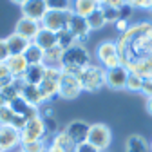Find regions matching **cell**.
Segmentation results:
<instances>
[{
	"instance_id": "33",
	"label": "cell",
	"mask_w": 152,
	"mask_h": 152,
	"mask_svg": "<svg viewBox=\"0 0 152 152\" xmlns=\"http://www.w3.org/2000/svg\"><path fill=\"white\" fill-rule=\"evenodd\" d=\"M103 16H105V22L107 24H114L116 20H120V9L116 7H109V6H100Z\"/></svg>"
},
{
	"instance_id": "43",
	"label": "cell",
	"mask_w": 152,
	"mask_h": 152,
	"mask_svg": "<svg viewBox=\"0 0 152 152\" xmlns=\"http://www.w3.org/2000/svg\"><path fill=\"white\" fill-rule=\"evenodd\" d=\"M6 105H7V100L2 96V94H0V109H2V107H6Z\"/></svg>"
},
{
	"instance_id": "20",
	"label": "cell",
	"mask_w": 152,
	"mask_h": 152,
	"mask_svg": "<svg viewBox=\"0 0 152 152\" xmlns=\"http://www.w3.org/2000/svg\"><path fill=\"white\" fill-rule=\"evenodd\" d=\"M44 76H45V65H29L22 80L27 85H40Z\"/></svg>"
},
{
	"instance_id": "23",
	"label": "cell",
	"mask_w": 152,
	"mask_h": 152,
	"mask_svg": "<svg viewBox=\"0 0 152 152\" xmlns=\"http://www.w3.org/2000/svg\"><path fill=\"white\" fill-rule=\"evenodd\" d=\"M38 89H40V92H42L44 102H51L53 98L58 96V82H54V80H47V78H44L42 83L38 85Z\"/></svg>"
},
{
	"instance_id": "51",
	"label": "cell",
	"mask_w": 152,
	"mask_h": 152,
	"mask_svg": "<svg viewBox=\"0 0 152 152\" xmlns=\"http://www.w3.org/2000/svg\"><path fill=\"white\" fill-rule=\"evenodd\" d=\"M0 150H2V147H0Z\"/></svg>"
},
{
	"instance_id": "16",
	"label": "cell",
	"mask_w": 152,
	"mask_h": 152,
	"mask_svg": "<svg viewBox=\"0 0 152 152\" xmlns=\"http://www.w3.org/2000/svg\"><path fill=\"white\" fill-rule=\"evenodd\" d=\"M98 7H100V2H98V0H72V4H71V13L87 18L91 13H94Z\"/></svg>"
},
{
	"instance_id": "19",
	"label": "cell",
	"mask_w": 152,
	"mask_h": 152,
	"mask_svg": "<svg viewBox=\"0 0 152 152\" xmlns=\"http://www.w3.org/2000/svg\"><path fill=\"white\" fill-rule=\"evenodd\" d=\"M33 44L34 45H38L44 53L45 51H49V49H53V47H56V33H53V31H49V29H40L38 31V34L34 36V40H33Z\"/></svg>"
},
{
	"instance_id": "10",
	"label": "cell",
	"mask_w": 152,
	"mask_h": 152,
	"mask_svg": "<svg viewBox=\"0 0 152 152\" xmlns=\"http://www.w3.org/2000/svg\"><path fill=\"white\" fill-rule=\"evenodd\" d=\"M22 145L20 140V130H16L15 127L7 125V127H0V147L6 152H15Z\"/></svg>"
},
{
	"instance_id": "18",
	"label": "cell",
	"mask_w": 152,
	"mask_h": 152,
	"mask_svg": "<svg viewBox=\"0 0 152 152\" xmlns=\"http://www.w3.org/2000/svg\"><path fill=\"white\" fill-rule=\"evenodd\" d=\"M125 152H150V141L141 134H130L125 140Z\"/></svg>"
},
{
	"instance_id": "42",
	"label": "cell",
	"mask_w": 152,
	"mask_h": 152,
	"mask_svg": "<svg viewBox=\"0 0 152 152\" xmlns=\"http://www.w3.org/2000/svg\"><path fill=\"white\" fill-rule=\"evenodd\" d=\"M145 109H147V112L152 116V98H147L145 100Z\"/></svg>"
},
{
	"instance_id": "11",
	"label": "cell",
	"mask_w": 152,
	"mask_h": 152,
	"mask_svg": "<svg viewBox=\"0 0 152 152\" xmlns=\"http://www.w3.org/2000/svg\"><path fill=\"white\" fill-rule=\"evenodd\" d=\"M89 129H91V123L83 121V120H72L65 125V134L71 138V141L74 145L78 143H83L87 141V136H89Z\"/></svg>"
},
{
	"instance_id": "46",
	"label": "cell",
	"mask_w": 152,
	"mask_h": 152,
	"mask_svg": "<svg viewBox=\"0 0 152 152\" xmlns=\"http://www.w3.org/2000/svg\"><path fill=\"white\" fill-rule=\"evenodd\" d=\"M150 152H152V141H150Z\"/></svg>"
},
{
	"instance_id": "29",
	"label": "cell",
	"mask_w": 152,
	"mask_h": 152,
	"mask_svg": "<svg viewBox=\"0 0 152 152\" xmlns=\"http://www.w3.org/2000/svg\"><path fill=\"white\" fill-rule=\"evenodd\" d=\"M47 141L45 140H40V141H29V143H22L20 148L22 152H45L47 150Z\"/></svg>"
},
{
	"instance_id": "27",
	"label": "cell",
	"mask_w": 152,
	"mask_h": 152,
	"mask_svg": "<svg viewBox=\"0 0 152 152\" xmlns=\"http://www.w3.org/2000/svg\"><path fill=\"white\" fill-rule=\"evenodd\" d=\"M87 24H89L91 31H100V29H103V27L107 26L105 16H103V13H102L100 7L94 11V13H91V15L87 16Z\"/></svg>"
},
{
	"instance_id": "2",
	"label": "cell",
	"mask_w": 152,
	"mask_h": 152,
	"mask_svg": "<svg viewBox=\"0 0 152 152\" xmlns=\"http://www.w3.org/2000/svg\"><path fill=\"white\" fill-rule=\"evenodd\" d=\"M76 76H78L82 91L85 92H98L102 87H105V69L100 64H89Z\"/></svg>"
},
{
	"instance_id": "17",
	"label": "cell",
	"mask_w": 152,
	"mask_h": 152,
	"mask_svg": "<svg viewBox=\"0 0 152 152\" xmlns=\"http://www.w3.org/2000/svg\"><path fill=\"white\" fill-rule=\"evenodd\" d=\"M6 44H7V49H9V54H24L26 49L31 45V42L27 40V38L16 34L15 31L6 38Z\"/></svg>"
},
{
	"instance_id": "40",
	"label": "cell",
	"mask_w": 152,
	"mask_h": 152,
	"mask_svg": "<svg viewBox=\"0 0 152 152\" xmlns=\"http://www.w3.org/2000/svg\"><path fill=\"white\" fill-rule=\"evenodd\" d=\"M114 27H116V31H118L120 34H123V33L129 29V22H127V20H121V18H120V20L114 22Z\"/></svg>"
},
{
	"instance_id": "30",
	"label": "cell",
	"mask_w": 152,
	"mask_h": 152,
	"mask_svg": "<svg viewBox=\"0 0 152 152\" xmlns=\"http://www.w3.org/2000/svg\"><path fill=\"white\" fill-rule=\"evenodd\" d=\"M44 120V125H45V132H47V141L56 134V132H60V123L56 120V116H49V118H42Z\"/></svg>"
},
{
	"instance_id": "36",
	"label": "cell",
	"mask_w": 152,
	"mask_h": 152,
	"mask_svg": "<svg viewBox=\"0 0 152 152\" xmlns=\"http://www.w3.org/2000/svg\"><path fill=\"white\" fill-rule=\"evenodd\" d=\"M9 49L6 44V38H0V64H6V60L9 58Z\"/></svg>"
},
{
	"instance_id": "48",
	"label": "cell",
	"mask_w": 152,
	"mask_h": 152,
	"mask_svg": "<svg viewBox=\"0 0 152 152\" xmlns=\"http://www.w3.org/2000/svg\"><path fill=\"white\" fill-rule=\"evenodd\" d=\"M0 152H6V150H0Z\"/></svg>"
},
{
	"instance_id": "32",
	"label": "cell",
	"mask_w": 152,
	"mask_h": 152,
	"mask_svg": "<svg viewBox=\"0 0 152 152\" xmlns=\"http://www.w3.org/2000/svg\"><path fill=\"white\" fill-rule=\"evenodd\" d=\"M49 11H71L72 0H45Z\"/></svg>"
},
{
	"instance_id": "8",
	"label": "cell",
	"mask_w": 152,
	"mask_h": 152,
	"mask_svg": "<svg viewBox=\"0 0 152 152\" xmlns=\"http://www.w3.org/2000/svg\"><path fill=\"white\" fill-rule=\"evenodd\" d=\"M127 78H129V69L123 65L107 69L105 71V87H109L112 91H123L127 85Z\"/></svg>"
},
{
	"instance_id": "4",
	"label": "cell",
	"mask_w": 152,
	"mask_h": 152,
	"mask_svg": "<svg viewBox=\"0 0 152 152\" xmlns=\"http://www.w3.org/2000/svg\"><path fill=\"white\" fill-rule=\"evenodd\" d=\"M87 141L92 147H96L100 152H105L110 147V141H112V132H110L109 125H105V123H91Z\"/></svg>"
},
{
	"instance_id": "35",
	"label": "cell",
	"mask_w": 152,
	"mask_h": 152,
	"mask_svg": "<svg viewBox=\"0 0 152 152\" xmlns=\"http://www.w3.org/2000/svg\"><path fill=\"white\" fill-rule=\"evenodd\" d=\"M132 15H134V7H132L130 4H123L121 7H120V18H121V20H130V18H132Z\"/></svg>"
},
{
	"instance_id": "7",
	"label": "cell",
	"mask_w": 152,
	"mask_h": 152,
	"mask_svg": "<svg viewBox=\"0 0 152 152\" xmlns=\"http://www.w3.org/2000/svg\"><path fill=\"white\" fill-rule=\"evenodd\" d=\"M69 16H71V11H47L40 24H42L44 29H49L53 33H58L62 29H67Z\"/></svg>"
},
{
	"instance_id": "3",
	"label": "cell",
	"mask_w": 152,
	"mask_h": 152,
	"mask_svg": "<svg viewBox=\"0 0 152 152\" xmlns=\"http://www.w3.org/2000/svg\"><path fill=\"white\" fill-rule=\"evenodd\" d=\"M96 60H98V64L105 71L121 65L116 42H114V40H103V42H100L96 45Z\"/></svg>"
},
{
	"instance_id": "15",
	"label": "cell",
	"mask_w": 152,
	"mask_h": 152,
	"mask_svg": "<svg viewBox=\"0 0 152 152\" xmlns=\"http://www.w3.org/2000/svg\"><path fill=\"white\" fill-rule=\"evenodd\" d=\"M6 65H7V69H9L13 78H22V76L26 74V71H27V67H29V64H27L24 54H11L6 60Z\"/></svg>"
},
{
	"instance_id": "39",
	"label": "cell",
	"mask_w": 152,
	"mask_h": 152,
	"mask_svg": "<svg viewBox=\"0 0 152 152\" xmlns=\"http://www.w3.org/2000/svg\"><path fill=\"white\" fill-rule=\"evenodd\" d=\"M123 4H125V0H102L100 2V6H109V7H116V9H120Z\"/></svg>"
},
{
	"instance_id": "1",
	"label": "cell",
	"mask_w": 152,
	"mask_h": 152,
	"mask_svg": "<svg viewBox=\"0 0 152 152\" xmlns=\"http://www.w3.org/2000/svg\"><path fill=\"white\" fill-rule=\"evenodd\" d=\"M92 64L91 60V53L83 44H74L67 51H64V58H62V71L71 72V74H78L83 67Z\"/></svg>"
},
{
	"instance_id": "38",
	"label": "cell",
	"mask_w": 152,
	"mask_h": 152,
	"mask_svg": "<svg viewBox=\"0 0 152 152\" xmlns=\"http://www.w3.org/2000/svg\"><path fill=\"white\" fill-rule=\"evenodd\" d=\"M141 94H143L145 98H152V78H143Z\"/></svg>"
},
{
	"instance_id": "49",
	"label": "cell",
	"mask_w": 152,
	"mask_h": 152,
	"mask_svg": "<svg viewBox=\"0 0 152 152\" xmlns=\"http://www.w3.org/2000/svg\"><path fill=\"white\" fill-rule=\"evenodd\" d=\"M16 152H22V150H16Z\"/></svg>"
},
{
	"instance_id": "41",
	"label": "cell",
	"mask_w": 152,
	"mask_h": 152,
	"mask_svg": "<svg viewBox=\"0 0 152 152\" xmlns=\"http://www.w3.org/2000/svg\"><path fill=\"white\" fill-rule=\"evenodd\" d=\"M45 152H65V150H64V148H60V147H56V145H53V143H49Z\"/></svg>"
},
{
	"instance_id": "25",
	"label": "cell",
	"mask_w": 152,
	"mask_h": 152,
	"mask_svg": "<svg viewBox=\"0 0 152 152\" xmlns=\"http://www.w3.org/2000/svg\"><path fill=\"white\" fill-rule=\"evenodd\" d=\"M51 143L53 145H56V147H60V148H64L65 152H74V143L71 141V138L65 134V130L62 129L60 132H56V134L51 138Z\"/></svg>"
},
{
	"instance_id": "45",
	"label": "cell",
	"mask_w": 152,
	"mask_h": 152,
	"mask_svg": "<svg viewBox=\"0 0 152 152\" xmlns=\"http://www.w3.org/2000/svg\"><path fill=\"white\" fill-rule=\"evenodd\" d=\"M11 2H13V4H16V6H22L26 0H11Z\"/></svg>"
},
{
	"instance_id": "21",
	"label": "cell",
	"mask_w": 152,
	"mask_h": 152,
	"mask_svg": "<svg viewBox=\"0 0 152 152\" xmlns=\"http://www.w3.org/2000/svg\"><path fill=\"white\" fill-rule=\"evenodd\" d=\"M20 96H22L27 103H31L33 107H40L42 103H45L44 98H42L40 89H38V85H27V83H26V85L22 87Z\"/></svg>"
},
{
	"instance_id": "5",
	"label": "cell",
	"mask_w": 152,
	"mask_h": 152,
	"mask_svg": "<svg viewBox=\"0 0 152 152\" xmlns=\"http://www.w3.org/2000/svg\"><path fill=\"white\" fill-rule=\"evenodd\" d=\"M82 85L78 82V76L71 74V72H64L58 80V98L62 100H76L82 94Z\"/></svg>"
},
{
	"instance_id": "12",
	"label": "cell",
	"mask_w": 152,
	"mask_h": 152,
	"mask_svg": "<svg viewBox=\"0 0 152 152\" xmlns=\"http://www.w3.org/2000/svg\"><path fill=\"white\" fill-rule=\"evenodd\" d=\"M47 11L49 9H47L45 0H26V2L20 6L22 16L31 18V20H36V22H42V18L45 16Z\"/></svg>"
},
{
	"instance_id": "13",
	"label": "cell",
	"mask_w": 152,
	"mask_h": 152,
	"mask_svg": "<svg viewBox=\"0 0 152 152\" xmlns=\"http://www.w3.org/2000/svg\"><path fill=\"white\" fill-rule=\"evenodd\" d=\"M42 29V24L36 22V20H31V18H26V16H20L15 24V33L20 34L24 38H27L29 42L34 40V36L38 34V31Z\"/></svg>"
},
{
	"instance_id": "14",
	"label": "cell",
	"mask_w": 152,
	"mask_h": 152,
	"mask_svg": "<svg viewBox=\"0 0 152 152\" xmlns=\"http://www.w3.org/2000/svg\"><path fill=\"white\" fill-rule=\"evenodd\" d=\"M9 107L13 109V112L16 114V116H22L26 120H33V118L38 116V107H33L31 103H27L22 96L11 100L9 102Z\"/></svg>"
},
{
	"instance_id": "37",
	"label": "cell",
	"mask_w": 152,
	"mask_h": 152,
	"mask_svg": "<svg viewBox=\"0 0 152 152\" xmlns=\"http://www.w3.org/2000/svg\"><path fill=\"white\" fill-rule=\"evenodd\" d=\"M74 152H100L96 147H92L89 141H83V143H78L74 147Z\"/></svg>"
},
{
	"instance_id": "24",
	"label": "cell",
	"mask_w": 152,
	"mask_h": 152,
	"mask_svg": "<svg viewBox=\"0 0 152 152\" xmlns=\"http://www.w3.org/2000/svg\"><path fill=\"white\" fill-rule=\"evenodd\" d=\"M24 56H26V60H27L29 65H44V51L38 47V45H34L33 42L26 49Z\"/></svg>"
},
{
	"instance_id": "9",
	"label": "cell",
	"mask_w": 152,
	"mask_h": 152,
	"mask_svg": "<svg viewBox=\"0 0 152 152\" xmlns=\"http://www.w3.org/2000/svg\"><path fill=\"white\" fill-rule=\"evenodd\" d=\"M67 29L72 33V36L76 38V42H78V44H83L89 38V34H91V27L87 24V18L78 16V15H74V13H71V16H69Z\"/></svg>"
},
{
	"instance_id": "26",
	"label": "cell",
	"mask_w": 152,
	"mask_h": 152,
	"mask_svg": "<svg viewBox=\"0 0 152 152\" xmlns=\"http://www.w3.org/2000/svg\"><path fill=\"white\" fill-rule=\"evenodd\" d=\"M74 44H78V42H76V38L72 36V33H71L69 29H62V31L56 33V45H58L60 49L67 51V49L72 47Z\"/></svg>"
},
{
	"instance_id": "22",
	"label": "cell",
	"mask_w": 152,
	"mask_h": 152,
	"mask_svg": "<svg viewBox=\"0 0 152 152\" xmlns=\"http://www.w3.org/2000/svg\"><path fill=\"white\" fill-rule=\"evenodd\" d=\"M62 58H64V49L58 45L44 53V65L45 67H62Z\"/></svg>"
},
{
	"instance_id": "47",
	"label": "cell",
	"mask_w": 152,
	"mask_h": 152,
	"mask_svg": "<svg viewBox=\"0 0 152 152\" xmlns=\"http://www.w3.org/2000/svg\"><path fill=\"white\" fill-rule=\"evenodd\" d=\"M148 11H150V15H152V7H150V9H148Z\"/></svg>"
},
{
	"instance_id": "6",
	"label": "cell",
	"mask_w": 152,
	"mask_h": 152,
	"mask_svg": "<svg viewBox=\"0 0 152 152\" xmlns=\"http://www.w3.org/2000/svg\"><path fill=\"white\" fill-rule=\"evenodd\" d=\"M20 140H22V143L40 141V140H45V141H47V132H45L44 120H42L40 116H36V118H33V120H27V123H26L24 129L20 130Z\"/></svg>"
},
{
	"instance_id": "28",
	"label": "cell",
	"mask_w": 152,
	"mask_h": 152,
	"mask_svg": "<svg viewBox=\"0 0 152 152\" xmlns=\"http://www.w3.org/2000/svg\"><path fill=\"white\" fill-rule=\"evenodd\" d=\"M141 87H143V78H141V76L136 74V72H129L125 91H130V92H141Z\"/></svg>"
},
{
	"instance_id": "44",
	"label": "cell",
	"mask_w": 152,
	"mask_h": 152,
	"mask_svg": "<svg viewBox=\"0 0 152 152\" xmlns=\"http://www.w3.org/2000/svg\"><path fill=\"white\" fill-rule=\"evenodd\" d=\"M150 7H152V0H145V9L148 11Z\"/></svg>"
},
{
	"instance_id": "50",
	"label": "cell",
	"mask_w": 152,
	"mask_h": 152,
	"mask_svg": "<svg viewBox=\"0 0 152 152\" xmlns=\"http://www.w3.org/2000/svg\"><path fill=\"white\" fill-rule=\"evenodd\" d=\"M98 2H102V0H98Z\"/></svg>"
},
{
	"instance_id": "31",
	"label": "cell",
	"mask_w": 152,
	"mask_h": 152,
	"mask_svg": "<svg viewBox=\"0 0 152 152\" xmlns=\"http://www.w3.org/2000/svg\"><path fill=\"white\" fill-rule=\"evenodd\" d=\"M15 118H16V114L13 112V109L9 107V103H7L6 107H2V109H0V127L13 125Z\"/></svg>"
},
{
	"instance_id": "34",
	"label": "cell",
	"mask_w": 152,
	"mask_h": 152,
	"mask_svg": "<svg viewBox=\"0 0 152 152\" xmlns=\"http://www.w3.org/2000/svg\"><path fill=\"white\" fill-rule=\"evenodd\" d=\"M13 80H15V78L11 76L7 65H6V64H0V89H4L6 85H9Z\"/></svg>"
}]
</instances>
